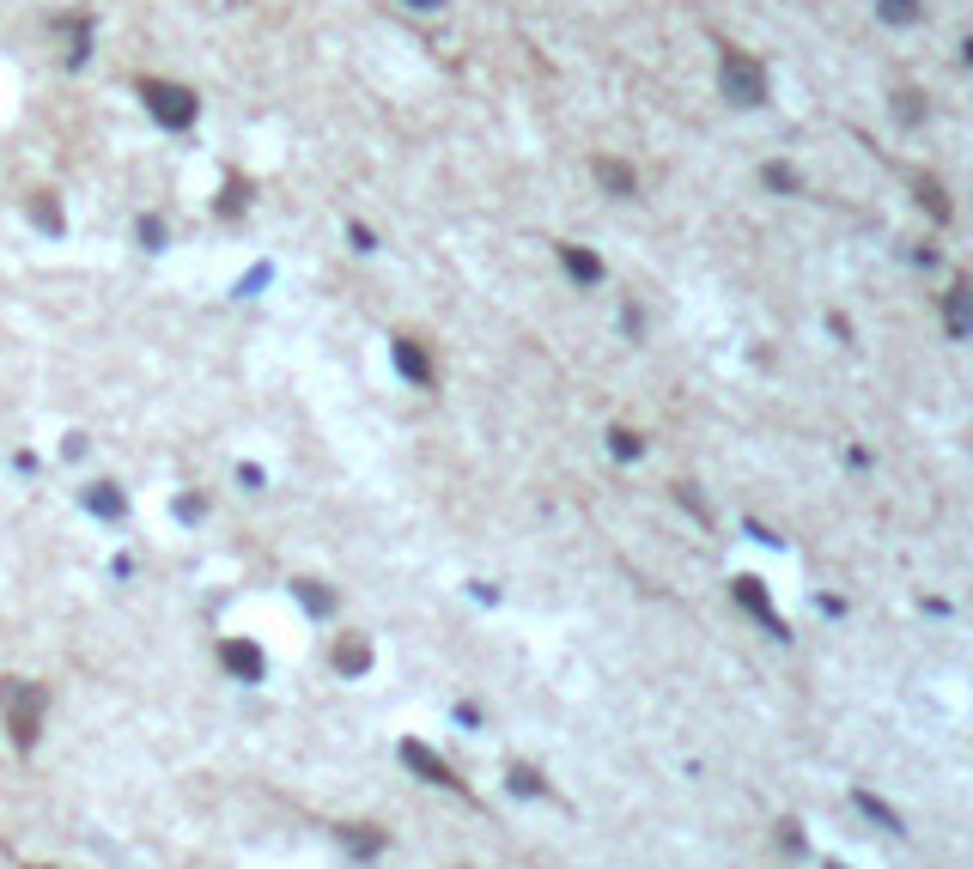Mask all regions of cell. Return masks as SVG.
I'll return each mask as SVG.
<instances>
[{
    "label": "cell",
    "instance_id": "cell-19",
    "mask_svg": "<svg viewBox=\"0 0 973 869\" xmlns=\"http://www.w3.org/2000/svg\"><path fill=\"white\" fill-rule=\"evenodd\" d=\"M238 207H244V183H232L226 195H219V213H238Z\"/></svg>",
    "mask_w": 973,
    "mask_h": 869
},
{
    "label": "cell",
    "instance_id": "cell-1",
    "mask_svg": "<svg viewBox=\"0 0 973 869\" xmlns=\"http://www.w3.org/2000/svg\"><path fill=\"white\" fill-rule=\"evenodd\" d=\"M0 711H7V730H13V742H19V748H31V742H37V724H43V687H31V681L7 675V681H0Z\"/></svg>",
    "mask_w": 973,
    "mask_h": 869
},
{
    "label": "cell",
    "instance_id": "cell-12",
    "mask_svg": "<svg viewBox=\"0 0 973 869\" xmlns=\"http://www.w3.org/2000/svg\"><path fill=\"white\" fill-rule=\"evenodd\" d=\"M596 177H603V189H609V195H621V201L639 189V183H633V171H627V165H615V158H603V165H596Z\"/></svg>",
    "mask_w": 973,
    "mask_h": 869
},
{
    "label": "cell",
    "instance_id": "cell-7",
    "mask_svg": "<svg viewBox=\"0 0 973 869\" xmlns=\"http://www.w3.org/2000/svg\"><path fill=\"white\" fill-rule=\"evenodd\" d=\"M390 353H396V371H402V377H408L414 389H432V359H426V353H420L414 341H396Z\"/></svg>",
    "mask_w": 973,
    "mask_h": 869
},
{
    "label": "cell",
    "instance_id": "cell-5",
    "mask_svg": "<svg viewBox=\"0 0 973 869\" xmlns=\"http://www.w3.org/2000/svg\"><path fill=\"white\" fill-rule=\"evenodd\" d=\"M402 760H408L426 784H444V790H457V784H463V778H451V766H444L432 748H420V742H402Z\"/></svg>",
    "mask_w": 973,
    "mask_h": 869
},
{
    "label": "cell",
    "instance_id": "cell-20",
    "mask_svg": "<svg viewBox=\"0 0 973 869\" xmlns=\"http://www.w3.org/2000/svg\"><path fill=\"white\" fill-rule=\"evenodd\" d=\"M347 237H353V250H378V237H371L365 225H347Z\"/></svg>",
    "mask_w": 973,
    "mask_h": 869
},
{
    "label": "cell",
    "instance_id": "cell-10",
    "mask_svg": "<svg viewBox=\"0 0 973 869\" xmlns=\"http://www.w3.org/2000/svg\"><path fill=\"white\" fill-rule=\"evenodd\" d=\"M86 511H92V517H110V523H116V517L128 511V499H122V493H116L110 481H98V487H86Z\"/></svg>",
    "mask_w": 973,
    "mask_h": 869
},
{
    "label": "cell",
    "instance_id": "cell-15",
    "mask_svg": "<svg viewBox=\"0 0 973 869\" xmlns=\"http://www.w3.org/2000/svg\"><path fill=\"white\" fill-rule=\"evenodd\" d=\"M882 7V19H894V25H913L919 19V0H876Z\"/></svg>",
    "mask_w": 973,
    "mask_h": 869
},
{
    "label": "cell",
    "instance_id": "cell-16",
    "mask_svg": "<svg viewBox=\"0 0 973 869\" xmlns=\"http://www.w3.org/2000/svg\"><path fill=\"white\" fill-rule=\"evenodd\" d=\"M31 213H37V225H43V231H61V213H55V201H49V195H37V201H31Z\"/></svg>",
    "mask_w": 973,
    "mask_h": 869
},
{
    "label": "cell",
    "instance_id": "cell-13",
    "mask_svg": "<svg viewBox=\"0 0 973 869\" xmlns=\"http://www.w3.org/2000/svg\"><path fill=\"white\" fill-rule=\"evenodd\" d=\"M505 784H511V797H542V778H536L530 766H511V778H505Z\"/></svg>",
    "mask_w": 973,
    "mask_h": 869
},
{
    "label": "cell",
    "instance_id": "cell-2",
    "mask_svg": "<svg viewBox=\"0 0 973 869\" xmlns=\"http://www.w3.org/2000/svg\"><path fill=\"white\" fill-rule=\"evenodd\" d=\"M718 79H724V98L742 104V110H755V104L767 98V73H761V61H755V55H742V49H724Z\"/></svg>",
    "mask_w": 973,
    "mask_h": 869
},
{
    "label": "cell",
    "instance_id": "cell-23",
    "mask_svg": "<svg viewBox=\"0 0 973 869\" xmlns=\"http://www.w3.org/2000/svg\"><path fill=\"white\" fill-rule=\"evenodd\" d=\"M828 869H840V863H828Z\"/></svg>",
    "mask_w": 973,
    "mask_h": 869
},
{
    "label": "cell",
    "instance_id": "cell-21",
    "mask_svg": "<svg viewBox=\"0 0 973 869\" xmlns=\"http://www.w3.org/2000/svg\"><path fill=\"white\" fill-rule=\"evenodd\" d=\"M609 444H615V456H639V438H633V432H615Z\"/></svg>",
    "mask_w": 973,
    "mask_h": 869
},
{
    "label": "cell",
    "instance_id": "cell-9",
    "mask_svg": "<svg viewBox=\"0 0 973 869\" xmlns=\"http://www.w3.org/2000/svg\"><path fill=\"white\" fill-rule=\"evenodd\" d=\"M560 268H566L578 286H596V280H603V262H596L590 250H578V244H566V250H560Z\"/></svg>",
    "mask_w": 973,
    "mask_h": 869
},
{
    "label": "cell",
    "instance_id": "cell-11",
    "mask_svg": "<svg viewBox=\"0 0 973 869\" xmlns=\"http://www.w3.org/2000/svg\"><path fill=\"white\" fill-rule=\"evenodd\" d=\"M335 669H341V675H365V669H371V645H365V639H341V645H335Z\"/></svg>",
    "mask_w": 973,
    "mask_h": 869
},
{
    "label": "cell",
    "instance_id": "cell-18",
    "mask_svg": "<svg viewBox=\"0 0 973 869\" xmlns=\"http://www.w3.org/2000/svg\"><path fill=\"white\" fill-rule=\"evenodd\" d=\"M140 237H146V250H165V219H140Z\"/></svg>",
    "mask_w": 973,
    "mask_h": 869
},
{
    "label": "cell",
    "instance_id": "cell-8",
    "mask_svg": "<svg viewBox=\"0 0 973 869\" xmlns=\"http://www.w3.org/2000/svg\"><path fill=\"white\" fill-rule=\"evenodd\" d=\"M943 316H949V335H973V286H949Z\"/></svg>",
    "mask_w": 973,
    "mask_h": 869
},
{
    "label": "cell",
    "instance_id": "cell-17",
    "mask_svg": "<svg viewBox=\"0 0 973 869\" xmlns=\"http://www.w3.org/2000/svg\"><path fill=\"white\" fill-rule=\"evenodd\" d=\"M341 839H347V845H353V851H359V857H371V851H378V845H384V839H378V833H359V827H347V833H341Z\"/></svg>",
    "mask_w": 973,
    "mask_h": 869
},
{
    "label": "cell",
    "instance_id": "cell-14",
    "mask_svg": "<svg viewBox=\"0 0 973 869\" xmlns=\"http://www.w3.org/2000/svg\"><path fill=\"white\" fill-rule=\"evenodd\" d=\"M298 602H305L311 614H329V608H335V596H329V590H317L311 578H298Z\"/></svg>",
    "mask_w": 973,
    "mask_h": 869
},
{
    "label": "cell",
    "instance_id": "cell-6",
    "mask_svg": "<svg viewBox=\"0 0 973 869\" xmlns=\"http://www.w3.org/2000/svg\"><path fill=\"white\" fill-rule=\"evenodd\" d=\"M736 602L748 608V614H755L767 632H785V620L773 614V602H767V590H761V578H736Z\"/></svg>",
    "mask_w": 973,
    "mask_h": 869
},
{
    "label": "cell",
    "instance_id": "cell-3",
    "mask_svg": "<svg viewBox=\"0 0 973 869\" xmlns=\"http://www.w3.org/2000/svg\"><path fill=\"white\" fill-rule=\"evenodd\" d=\"M140 104L153 110V122H165V128H189L195 122V92L171 86V79H140Z\"/></svg>",
    "mask_w": 973,
    "mask_h": 869
},
{
    "label": "cell",
    "instance_id": "cell-4",
    "mask_svg": "<svg viewBox=\"0 0 973 869\" xmlns=\"http://www.w3.org/2000/svg\"><path fill=\"white\" fill-rule=\"evenodd\" d=\"M219 663H226L238 681H262L268 675V663H262V651L250 639H226V645H219Z\"/></svg>",
    "mask_w": 973,
    "mask_h": 869
},
{
    "label": "cell",
    "instance_id": "cell-22",
    "mask_svg": "<svg viewBox=\"0 0 973 869\" xmlns=\"http://www.w3.org/2000/svg\"><path fill=\"white\" fill-rule=\"evenodd\" d=\"M402 7H414V13H438L444 0H402Z\"/></svg>",
    "mask_w": 973,
    "mask_h": 869
}]
</instances>
